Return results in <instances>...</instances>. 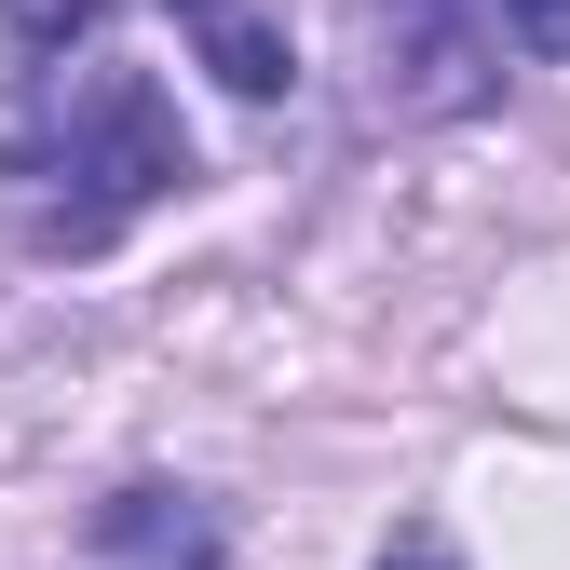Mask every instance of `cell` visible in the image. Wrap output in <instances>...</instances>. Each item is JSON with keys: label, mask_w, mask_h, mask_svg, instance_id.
<instances>
[{"label": "cell", "mask_w": 570, "mask_h": 570, "mask_svg": "<svg viewBox=\"0 0 570 570\" xmlns=\"http://www.w3.org/2000/svg\"><path fill=\"white\" fill-rule=\"evenodd\" d=\"M381 570H462V543H449V530H435V517H407V530H394V543H381Z\"/></svg>", "instance_id": "7"}, {"label": "cell", "mask_w": 570, "mask_h": 570, "mask_svg": "<svg viewBox=\"0 0 570 570\" xmlns=\"http://www.w3.org/2000/svg\"><path fill=\"white\" fill-rule=\"evenodd\" d=\"M109 14V0H0V41H55V68H68V41H82Z\"/></svg>", "instance_id": "5"}, {"label": "cell", "mask_w": 570, "mask_h": 570, "mask_svg": "<svg viewBox=\"0 0 570 570\" xmlns=\"http://www.w3.org/2000/svg\"><path fill=\"white\" fill-rule=\"evenodd\" d=\"M367 28V109L381 122H462L503 96V41L475 0H353Z\"/></svg>", "instance_id": "2"}, {"label": "cell", "mask_w": 570, "mask_h": 570, "mask_svg": "<svg viewBox=\"0 0 570 570\" xmlns=\"http://www.w3.org/2000/svg\"><path fill=\"white\" fill-rule=\"evenodd\" d=\"M164 14L190 28V55L218 68L245 109H272L285 82H299V41H285V14H272V0H164Z\"/></svg>", "instance_id": "3"}, {"label": "cell", "mask_w": 570, "mask_h": 570, "mask_svg": "<svg viewBox=\"0 0 570 570\" xmlns=\"http://www.w3.org/2000/svg\"><path fill=\"white\" fill-rule=\"evenodd\" d=\"M0 177H14V245L28 258H96L122 245L150 204L190 190V122L150 68H41V96L0 136Z\"/></svg>", "instance_id": "1"}, {"label": "cell", "mask_w": 570, "mask_h": 570, "mask_svg": "<svg viewBox=\"0 0 570 570\" xmlns=\"http://www.w3.org/2000/svg\"><path fill=\"white\" fill-rule=\"evenodd\" d=\"M489 41H517V55H570V0H475Z\"/></svg>", "instance_id": "6"}, {"label": "cell", "mask_w": 570, "mask_h": 570, "mask_svg": "<svg viewBox=\"0 0 570 570\" xmlns=\"http://www.w3.org/2000/svg\"><path fill=\"white\" fill-rule=\"evenodd\" d=\"M96 557H150V570H218V517L190 489H122L96 517Z\"/></svg>", "instance_id": "4"}]
</instances>
